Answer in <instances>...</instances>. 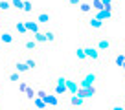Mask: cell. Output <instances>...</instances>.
Returning a JSON list of instances; mask_svg holds the SVG:
<instances>
[{
    "mask_svg": "<svg viewBox=\"0 0 125 110\" xmlns=\"http://www.w3.org/2000/svg\"><path fill=\"white\" fill-rule=\"evenodd\" d=\"M101 81V72L96 70V68H88V70H85L81 73V77L77 79L79 86L81 88H88L92 86V84H98V82Z\"/></svg>",
    "mask_w": 125,
    "mask_h": 110,
    "instance_id": "obj_1",
    "label": "cell"
},
{
    "mask_svg": "<svg viewBox=\"0 0 125 110\" xmlns=\"http://www.w3.org/2000/svg\"><path fill=\"white\" fill-rule=\"evenodd\" d=\"M94 46L101 53H110L114 50V40L107 35H98V37H94Z\"/></svg>",
    "mask_w": 125,
    "mask_h": 110,
    "instance_id": "obj_2",
    "label": "cell"
},
{
    "mask_svg": "<svg viewBox=\"0 0 125 110\" xmlns=\"http://www.w3.org/2000/svg\"><path fill=\"white\" fill-rule=\"evenodd\" d=\"M83 22H85V28L88 29V31H92V33H99L105 28V22L103 20H99L98 17H94L92 13H90L88 17H85L83 18Z\"/></svg>",
    "mask_w": 125,
    "mask_h": 110,
    "instance_id": "obj_3",
    "label": "cell"
},
{
    "mask_svg": "<svg viewBox=\"0 0 125 110\" xmlns=\"http://www.w3.org/2000/svg\"><path fill=\"white\" fill-rule=\"evenodd\" d=\"M85 53H86V57H88V61H92V63H98V64L103 63V57H101L103 53L94 46V44H86L85 46Z\"/></svg>",
    "mask_w": 125,
    "mask_h": 110,
    "instance_id": "obj_4",
    "label": "cell"
},
{
    "mask_svg": "<svg viewBox=\"0 0 125 110\" xmlns=\"http://www.w3.org/2000/svg\"><path fill=\"white\" fill-rule=\"evenodd\" d=\"M92 15L98 17V18L103 20V22H107V20H112V18H114V9L103 8V9H99V11H92Z\"/></svg>",
    "mask_w": 125,
    "mask_h": 110,
    "instance_id": "obj_5",
    "label": "cell"
},
{
    "mask_svg": "<svg viewBox=\"0 0 125 110\" xmlns=\"http://www.w3.org/2000/svg\"><path fill=\"white\" fill-rule=\"evenodd\" d=\"M68 105L74 106V108H81V106L86 105V99L81 97V95H77V94H70V97H68Z\"/></svg>",
    "mask_w": 125,
    "mask_h": 110,
    "instance_id": "obj_6",
    "label": "cell"
},
{
    "mask_svg": "<svg viewBox=\"0 0 125 110\" xmlns=\"http://www.w3.org/2000/svg\"><path fill=\"white\" fill-rule=\"evenodd\" d=\"M112 53H114L112 63L116 64L118 68H121V66H123V63H125V51L123 50H112Z\"/></svg>",
    "mask_w": 125,
    "mask_h": 110,
    "instance_id": "obj_7",
    "label": "cell"
},
{
    "mask_svg": "<svg viewBox=\"0 0 125 110\" xmlns=\"http://www.w3.org/2000/svg\"><path fill=\"white\" fill-rule=\"evenodd\" d=\"M35 20L39 24H46V26H48V24L52 22V13L50 11H39L37 17H35Z\"/></svg>",
    "mask_w": 125,
    "mask_h": 110,
    "instance_id": "obj_8",
    "label": "cell"
},
{
    "mask_svg": "<svg viewBox=\"0 0 125 110\" xmlns=\"http://www.w3.org/2000/svg\"><path fill=\"white\" fill-rule=\"evenodd\" d=\"M66 88H68V94H75L79 88V82L75 81L74 77H70V75H66Z\"/></svg>",
    "mask_w": 125,
    "mask_h": 110,
    "instance_id": "obj_9",
    "label": "cell"
},
{
    "mask_svg": "<svg viewBox=\"0 0 125 110\" xmlns=\"http://www.w3.org/2000/svg\"><path fill=\"white\" fill-rule=\"evenodd\" d=\"M0 42L6 44V46H13V42H15V37H13L9 31H2V33H0Z\"/></svg>",
    "mask_w": 125,
    "mask_h": 110,
    "instance_id": "obj_10",
    "label": "cell"
},
{
    "mask_svg": "<svg viewBox=\"0 0 125 110\" xmlns=\"http://www.w3.org/2000/svg\"><path fill=\"white\" fill-rule=\"evenodd\" d=\"M39 46H41V44L37 42L33 37H31V39H26V40H24V50H28V51H37V50H39Z\"/></svg>",
    "mask_w": 125,
    "mask_h": 110,
    "instance_id": "obj_11",
    "label": "cell"
},
{
    "mask_svg": "<svg viewBox=\"0 0 125 110\" xmlns=\"http://www.w3.org/2000/svg\"><path fill=\"white\" fill-rule=\"evenodd\" d=\"M26 64H28V68H30V72H35L37 68L41 66L39 59H37V57H33V55H28V57H26Z\"/></svg>",
    "mask_w": 125,
    "mask_h": 110,
    "instance_id": "obj_12",
    "label": "cell"
},
{
    "mask_svg": "<svg viewBox=\"0 0 125 110\" xmlns=\"http://www.w3.org/2000/svg\"><path fill=\"white\" fill-rule=\"evenodd\" d=\"M24 24H26L28 33H37L41 29V24L37 22V20H24Z\"/></svg>",
    "mask_w": 125,
    "mask_h": 110,
    "instance_id": "obj_13",
    "label": "cell"
},
{
    "mask_svg": "<svg viewBox=\"0 0 125 110\" xmlns=\"http://www.w3.org/2000/svg\"><path fill=\"white\" fill-rule=\"evenodd\" d=\"M13 68H15L17 72H20V73H28V72H30V68H28L26 61H17V63L13 64Z\"/></svg>",
    "mask_w": 125,
    "mask_h": 110,
    "instance_id": "obj_14",
    "label": "cell"
},
{
    "mask_svg": "<svg viewBox=\"0 0 125 110\" xmlns=\"http://www.w3.org/2000/svg\"><path fill=\"white\" fill-rule=\"evenodd\" d=\"M44 37H46V44H55L57 42V33L52 31V29H46V31H44Z\"/></svg>",
    "mask_w": 125,
    "mask_h": 110,
    "instance_id": "obj_15",
    "label": "cell"
},
{
    "mask_svg": "<svg viewBox=\"0 0 125 110\" xmlns=\"http://www.w3.org/2000/svg\"><path fill=\"white\" fill-rule=\"evenodd\" d=\"M79 11H81L83 15H90V13L94 11L92 4H90V2H83V0H81V4H79Z\"/></svg>",
    "mask_w": 125,
    "mask_h": 110,
    "instance_id": "obj_16",
    "label": "cell"
},
{
    "mask_svg": "<svg viewBox=\"0 0 125 110\" xmlns=\"http://www.w3.org/2000/svg\"><path fill=\"white\" fill-rule=\"evenodd\" d=\"M75 57H77L81 63L88 61V57H86V53H85V46H77V50H75Z\"/></svg>",
    "mask_w": 125,
    "mask_h": 110,
    "instance_id": "obj_17",
    "label": "cell"
},
{
    "mask_svg": "<svg viewBox=\"0 0 125 110\" xmlns=\"http://www.w3.org/2000/svg\"><path fill=\"white\" fill-rule=\"evenodd\" d=\"M52 84H53V94H57V95L68 94V88L66 86H61V84H57V82H52Z\"/></svg>",
    "mask_w": 125,
    "mask_h": 110,
    "instance_id": "obj_18",
    "label": "cell"
},
{
    "mask_svg": "<svg viewBox=\"0 0 125 110\" xmlns=\"http://www.w3.org/2000/svg\"><path fill=\"white\" fill-rule=\"evenodd\" d=\"M85 94H86V99H92L94 95L98 94V84H92V86L85 88Z\"/></svg>",
    "mask_w": 125,
    "mask_h": 110,
    "instance_id": "obj_19",
    "label": "cell"
},
{
    "mask_svg": "<svg viewBox=\"0 0 125 110\" xmlns=\"http://www.w3.org/2000/svg\"><path fill=\"white\" fill-rule=\"evenodd\" d=\"M15 29L19 31V35H26L28 29H26V24H24V20H19V22H15Z\"/></svg>",
    "mask_w": 125,
    "mask_h": 110,
    "instance_id": "obj_20",
    "label": "cell"
},
{
    "mask_svg": "<svg viewBox=\"0 0 125 110\" xmlns=\"http://www.w3.org/2000/svg\"><path fill=\"white\" fill-rule=\"evenodd\" d=\"M31 105L33 106H37V108H46V103H44V99L42 97H39V95H35V99H33V101H31Z\"/></svg>",
    "mask_w": 125,
    "mask_h": 110,
    "instance_id": "obj_21",
    "label": "cell"
},
{
    "mask_svg": "<svg viewBox=\"0 0 125 110\" xmlns=\"http://www.w3.org/2000/svg\"><path fill=\"white\" fill-rule=\"evenodd\" d=\"M8 77H9V81H11V82H19L20 81V72L11 70V72H8Z\"/></svg>",
    "mask_w": 125,
    "mask_h": 110,
    "instance_id": "obj_22",
    "label": "cell"
},
{
    "mask_svg": "<svg viewBox=\"0 0 125 110\" xmlns=\"http://www.w3.org/2000/svg\"><path fill=\"white\" fill-rule=\"evenodd\" d=\"M9 9H13L11 6V0H0V11H9Z\"/></svg>",
    "mask_w": 125,
    "mask_h": 110,
    "instance_id": "obj_23",
    "label": "cell"
},
{
    "mask_svg": "<svg viewBox=\"0 0 125 110\" xmlns=\"http://www.w3.org/2000/svg\"><path fill=\"white\" fill-rule=\"evenodd\" d=\"M33 39H35L39 44H46V37H44V31H41V29H39L37 33H33Z\"/></svg>",
    "mask_w": 125,
    "mask_h": 110,
    "instance_id": "obj_24",
    "label": "cell"
},
{
    "mask_svg": "<svg viewBox=\"0 0 125 110\" xmlns=\"http://www.w3.org/2000/svg\"><path fill=\"white\" fill-rule=\"evenodd\" d=\"M24 94H26V99H28V101H33V99H35V95H37V90H33V88H31V86H28V90L26 92H24Z\"/></svg>",
    "mask_w": 125,
    "mask_h": 110,
    "instance_id": "obj_25",
    "label": "cell"
},
{
    "mask_svg": "<svg viewBox=\"0 0 125 110\" xmlns=\"http://www.w3.org/2000/svg\"><path fill=\"white\" fill-rule=\"evenodd\" d=\"M90 4H92V9H94V11H99V9L105 8L101 0H90Z\"/></svg>",
    "mask_w": 125,
    "mask_h": 110,
    "instance_id": "obj_26",
    "label": "cell"
},
{
    "mask_svg": "<svg viewBox=\"0 0 125 110\" xmlns=\"http://www.w3.org/2000/svg\"><path fill=\"white\" fill-rule=\"evenodd\" d=\"M11 6H13V9H19V11H22V8H24V0H11Z\"/></svg>",
    "mask_w": 125,
    "mask_h": 110,
    "instance_id": "obj_27",
    "label": "cell"
},
{
    "mask_svg": "<svg viewBox=\"0 0 125 110\" xmlns=\"http://www.w3.org/2000/svg\"><path fill=\"white\" fill-rule=\"evenodd\" d=\"M101 2H103V6H105V8L116 9V2H118V0H101Z\"/></svg>",
    "mask_w": 125,
    "mask_h": 110,
    "instance_id": "obj_28",
    "label": "cell"
},
{
    "mask_svg": "<svg viewBox=\"0 0 125 110\" xmlns=\"http://www.w3.org/2000/svg\"><path fill=\"white\" fill-rule=\"evenodd\" d=\"M22 11H24V13H31V11H33V4H31L30 0H24V8H22Z\"/></svg>",
    "mask_w": 125,
    "mask_h": 110,
    "instance_id": "obj_29",
    "label": "cell"
},
{
    "mask_svg": "<svg viewBox=\"0 0 125 110\" xmlns=\"http://www.w3.org/2000/svg\"><path fill=\"white\" fill-rule=\"evenodd\" d=\"M28 86H30V84H28L26 81H22V79H20V81H19V90L22 92V94H24V92L28 90Z\"/></svg>",
    "mask_w": 125,
    "mask_h": 110,
    "instance_id": "obj_30",
    "label": "cell"
},
{
    "mask_svg": "<svg viewBox=\"0 0 125 110\" xmlns=\"http://www.w3.org/2000/svg\"><path fill=\"white\" fill-rule=\"evenodd\" d=\"M79 4H81V0H68V6L72 8H79Z\"/></svg>",
    "mask_w": 125,
    "mask_h": 110,
    "instance_id": "obj_31",
    "label": "cell"
},
{
    "mask_svg": "<svg viewBox=\"0 0 125 110\" xmlns=\"http://www.w3.org/2000/svg\"><path fill=\"white\" fill-rule=\"evenodd\" d=\"M121 68H123V75H125V63H123V66H121Z\"/></svg>",
    "mask_w": 125,
    "mask_h": 110,
    "instance_id": "obj_32",
    "label": "cell"
},
{
    "mask_svg": "<svg viewBox=\"0 0 125 110\" xmlns=\"http://www.w3.org/2000/svg\"><path fill=\"white\" fill-rule=\"evenodd\" d=\"M123 108H125V97H123Z\"/></svg>",
    "mask_w": 125,
    "mask_h": 110,
    "instance_id": "obj_33",
    "label": "cell"
},
{
    "mask_svg": "<svg viewBox=\"0 0 125 110\" xmlns=\"http://www.w3.org/2000/svg\"><path fill=\"white\" fill-rule=\"evenodd\" d=\"M0 13H2V11H0Z\"/></svg>",
    "mask_w": 125,
    "mask_h": 110,
    "instance_id": "obj_34",
    "label": "cell"
}]
</instances>
